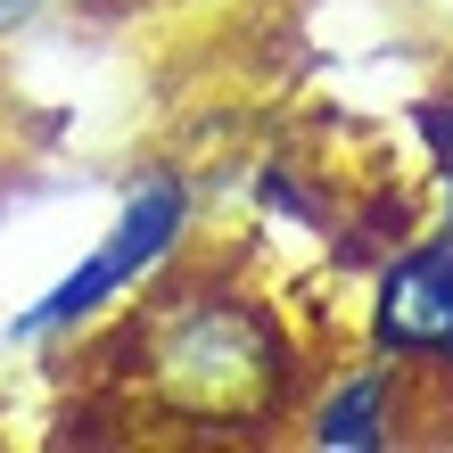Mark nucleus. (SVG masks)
Segmentation results:
<instances>
[{"label":"nucleus","mask_w":453,"mask_h":453,"mask_svg":"<svg viewBox=\"0 0 453 453\" xmlns=\"http://www.w3.org/2000/svg\"><path fill=\"white\" fill-rule=\"evenodd\" d=\"M181 231H190V181L165 173V165L141 173L124 190L116 223L99 231V248L83 264H66L25 313H9V338L17 346H42V338H66V330L99 322V313L124 305V297H141V280H157V264L181 248Z\"/></svg>","instance_id":"nucleus-1"},{"label":"nucleus","mask_w":453,"mask_h":453,"mask_svg":"<svg viewBox=\"0 0 453 453\" xmlns=\"http://www.w3.org/2000/svg\"><path fill=\"white\" fill-rule=\"evenodd\" d=\"M157 371L206 412H256L280 388V338L264 330V313L198 288L157 313Z\"/></svg>","instance_id":"nucleus-2"},{"label":"nucleus","mask_w":453,"mask_h":453,"mask_svg":"<svg viewBox=\"0 0 453 453\" xmlns=\"http://www.w3.org/2000/svg\"><path fill=\"white\" fill-rule=\"evenodd\" d=\"M445 322H453V239L437 231L429 248H404L380 273L371 297V346L395 363H437L445 355Z\"/></svg>","instance_id":"nucleus-3"},{"label":"nucleus","mask_w":453,"mask_h":453,"mask_svg":"<svg viewBox=\"0 0 453 453\" xmlns=\"http://www.w3.org/2000/svg\"><path fill=\"white\" fill-rule=\"evenodd\" d=\"M313 445H330V453H380L395 437V355L380 363H355L346 380L313 404Z\"/></svg>","instance_id":"nucleus-4"},{"label":"nucleus","mask_w":453,"mask_h":453,"mask_svg":"<svg viewBox=\"0 0 453 453\" xmlns=\"http://www.w3.org/2000/svg\"><path fill=\"white\" fill-rule=\"evenodd\" d=\"M420 132L437 141V181H445V239H453V108H429Z\"/></svg>","instance_id":"nucleus-5"},{"label":"nucleus","mask_w":453,"mask_h":453,"mask_svg":"<svg viewBox=\"0 0 453 453\" xmlns=\"http://www.w3.org/2000/svg\"><path fill=\"white\" fill-rule=\"evenodd\" d=\"M25 9H34V0H0V25H17Z\"/></svg>","instance_id":"nucleus-6"},{"label":"nucleus","mask_w":453,"mask_h":453,"mask_svg":"<svg viewBox=\"0 0 453 453\" xmlns=\"http://www.w3.org/2000/svg\"><path fill=\"white\" fill-rule=\"evenodd\" d=\"M437 363H453V322H445V355H437Z\"/></svg>","instance_id":"nucleus-7"}]
</instances>
